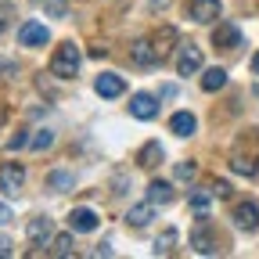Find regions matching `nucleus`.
I'll return each mask as SVG.
<instances>
[{
	"label": "nucleus",
	"instance_id": "f257e3e1",
	"mask_svg": "<svg viewBox=\"0 0 259 259\" xmlns=\"http://www.w3.org/2000/svg\"><path fill=\"white\" fill-rule=\"evenodd\" d=\"M79 61H83V54H79V47H76L72 40L58 44L54 54H51V76H58V79H76Z\"/></svg>",
	"mask_w": 259,
	"mask_h": 259
},
{
	"label": "nucleus",
	"instance_id": "f03ea898",
	"mask_svg": "<svg viewBox=\"0 0 259 259\" xmlns=\"http://www.w3.org/2000/svg\"><path fill=\"white\" fill-rule=\"evenodd\" d=\"M22 184H25V169L18 162H4V166H0V191H4L8 198H18Z\"/></svg>",
	"mask_w": 259,
	"mask_h": 259
},
{
	"label": "nucleus",
	"instance_id": "7ed1b4c3",
	"mask_svg": "<svg viewBox=\"0 0 259 259\" xmlns=\"http://www.w3.org/2000/svg\"><path fill=\"white\" fill-rule=\"evenodd\" d=\"M47 40H51V32H47L44 22H25V25L18 29V44H22V47H44Z\"/></svg>",
	"mask_w": 259,
	"mask_h": 259
},
{
	"label": "nucleus",
	"instance_id": "20e7f679",
	"mask_svg": "<svg viewBox=\"0 0 259 259\" xmlns=\"http://www.w3.org/2000/svg\"><path fill=\"white\" fill-rule=\"evenodd\" d=\"M202 65H205L202 61V51L191 44V47H184L177 54V76H194V72H202Z\"/></svg>",
	"mask_w": 259,
	"mask_h": 259
},
{
	"label": "nucleus",
	"instance_id": "39448f33",
	"mask_svg": "<svg viewBox=\"0 0 259 259\" xmlns=\"http://www.w3.org/2000/svg\"><path fill=\"white\" fill-rule=\"evenodd\" d=\"M187 15H191L194 22L209 25V22L220 18V0H191V4H187Z\"/></svg>",
	"mask_w": 259,
	"mask_h": 259
},
{
	"label": "nucleus",
	"instance_id": "423d86ee",
	"mask_svg": "<svg viewBox=\"0 0 259 259\" xmlns=\"http://www.w3.org/2000/svg\"><path fill=\"white\" fill-rule=\"evenodd\" d=\"M191 248L202 252V255H212V252H216V241H212V234H209V220H205V216H202L198 227L191 231Z\"/></svg>",
	"mask_w": 259,
	"mask_h": 259
},
{
	"label": "nucleus",
	"instance_id": "0eeeda50",
	"mask_svg": "<svg viewBox=\"0 0 259 259\" xmlns=\"http://www.w3.org/2000/svg\"><path fill=\"white\" fill-rule=\"evenodd\" d=\"M234 227H238V231H255V227H259V205L255 202L234 205Z\"/></svg>",
	"mask_w": 259,
	"mask_h": 259
},
{
	"label": "nucleus",
	"instance_id": "6e6552de",
	"mask_svg": "<svg viewBox=\"0 0 259 259\" xmlns=\"http://www.w3.org/2000/svg\"><path fill=\"white\" fill-rule=\"evenodd\" d=\"M130 58H134V65H141V69H151L155 61H162L158 51H155V44H151V36L148 40H137L134 51H130Z\"/></svg>",
	"mask_w": 259,
	"mask_h": 259
},
{
	"label": "nucleus",
	"instance_id": "1a4fd4ad",
	"mask_svg": "<svg viewBox=\"0 0 259 259\" xmlns=\"http://www.w3.org/2000/svg\"><path fill=\"white\" fill-rule=\"evenodd\" d=\"M94 90L101 94V97H119L122 90H126V83H122V76H115V72H101L94 79Z\"/></svg>",
	"mask_w": 259,
	"mask_h": 259
},
{
	"label": "nucleus",
	"instance_id": "9d476101",
	"mask_svg": "<svg viewBox=\"0 0 259 259\" xmlns=\"http://www.w3.org/2000/svg\"><path fill=\"white\" fill-rule=\"evenodd\" d=\"M151 44H155L158 58H166V54L177 47V29H173V25H162V29H155V32H151Z\"/></svg>",
	"mask_w": 259,
	"mask_h": 259
},
{
	"label": "nucleus",
	"instance_id": "9b49d317",
	"mask_svg": "<svg viewBox=\"0 0 259 259\" xmlns=\"http://www.w3.org/2000/svg\"><path fill=\"white\" fill-rule=\"evenodd\" d=\"M130 112H134V119H155L158 105H155V97L151 94H134V101H130Z\"/></svg>",
	"mask_w": 259,
	"mask_h": 259
},
{
	"label": "nucleus",
	"instance_id": "f8f14e48",
	"mask_svg": "<svg viewBox=\"0 0 259 259\" xmlns=\"http://www.w3.org/2000/svg\"><path fill=\"white\" fill-rule=\"evenodd\" d=\"M69 227L76 234H90V231H97V216L90 209H72L69 212Z\"/></svg>",
	"mask_w": 259,
	"mask_h": 259
},
{
	"label": "nucleus",
	"instance_id": "ddd939ff",
	"mask_svg": "<svg viewBox=\"0 0 259 259\" xmlns=\"http://www.w3.org/2000/svg\"><path fill=\"white\" fill-rule=\"evenodd\" d=\"M169 130H173L177 137H191L194 130H198V119H194L191 112H177V115L169 119Z\"/></svg>",
	"mask_w": 259,
	"mask_h": 259
},
{
	"label": "nucleus",
	"instance_id": "4468645a",
	"mask_svg": "<svg viewBox=\"0 0 259 259\" xmlns=\"http://www.w3.org/2000/svg\"><path fill=\"white\" fill-rule=\"evenodd\" d=\"M148 202H155V205H169V202H173V184H166V180H151V184H148Z\"/></svg>",
	"mask_w": 259,
	"mask_h": 259
},
{
	"label": "nucleus",
	"instance_id": "2eb2a0df",
	"mask_svg": "<svg viewBox=\"0 0 259 259\" xmlns=\"http://www.w3.org/2000/svg\"><path fill=\"white\" fill-rule=\"evenodd\" d=\"M212 44H216V47H241V32H238L234 25L223 22V25L212 32Z\"/></svg>",
	"mask_w": 259,
	"mask_h": 259
},
{
	"label": "nucleus",
	"instance_id": "dca6fc26",
	"mask_svg": "<svg viewBox=\"0 0 259 259\" xmlns=\"http://www.w3.org/2000/svg\"><path fill=\"white\" fill-rule=\"evenodd\" d=\"M51 231H54V227H51V220H47V216H36V220H29V223H25L29 241H47V238H51Z\"/></svg>",
	"mask_w": 259,
	"mask_h": 259
},
{
	"label": "nucleus",
	"instance_id": "f3484780",
	"mask_svg": "<svg viewBox=\"0 0 259 259\" xmlns=\"http://www.w3.org/2000/svg\"><path fill=\"white\" fill-rule=\"evenodd\" d=\"M151 216H155V202H144V205H134V209H130L126 223L141 231V227H148V223H151Z\"/></svg>",
	"mask_w": 259,
	"mask_h": 259
},
{
	"label": "nucleus",
	"instance_id": "a211bd4d",
	"mask_svg": "<svg viewBox=\"0 0 259 259\" xmlns=\"http://www.w3.org/2000/svg\"><path fill=\"white\" fill-rule=\"evenodd\" d=\"M158 162H162V144H158V141L144 144V148H141V155H137V166L151 169V166H158Z\"/></svg>",
	"mask_w": 259,
	"mask_h": 259
},
{
	"label": "nucleus",
	"instance_id": "6ab92c4d",
	"mask_svg": "<svg viewBox=\"0 0 259 259\" xmlns=\"http://www.w3.org/2000/svg\"><path fill=\"white\" fill-rule=\"evenodd\" d=\"M227 87V69H220V65H216V69H205V76H202V90H223Z\"/></svg>",
	"mask_w": 259,
	"mask_h": 259
},
{
	"label": "nucleus",
	"instance_id": "aec40b11",
	"mask_svg": "<svg viewBox=\"0 0 259 259\" xmlns=\"http://www.w3.org/2000/svg\"><path fill=\"white\" fill-rule=\"evenodd\" d=\"M76 248H72V234H58L54 241H51V255H58V259H65V255H72Z\"/></svg>",
	"mask_w": 259,
	"mask_h": 259
},
{
	"label": "nucleus",
	"instance_id": "412c9836",
	"mask_svg": "<svg viewBox=\"0 0 259 259\" xmlns=\"http://www.w3.org/2000/svg\"><path fill=\"white\" fill-rule=\"evenodd\" d=\"M231 166H234V173H245V177H255V173H259L255 158H245V155H234V158H231Z\"/></svg>",
	"mask_w": 259,
	"mask_h": 259
},
{
	"label": "nucleus",
	"instance_id": "4be33fe9",
	"mask_svg": "<svg viewBox=\"0 0 259 259\" xmlns=\"http://www.w3.org/2000/svg\"><path fill=\"white\" fill-rule=\"evenodd\" d=\"M209 198H212V194H205V191H191V209L198 216H205L209 212Z\"/></svg>",
	"mask_w": 259,
	"mask_h": 259
},
{
	"label": "nucleus",
	"instance_id": "5701e85b",
	"mask_svg": "<svg viewBox=\"0 0 259 259\" xmlns=\"http://www.w3.org/2000/svg\"><path fill=\"white\" fill-rule=\"evenodd\" d=\"M173 245H177V231H166L158 241H155V252L162 255V252H173Z\"/></svg>",
	"mask_w": 259,
	"mask_h": 259
},
{
	"label": "nucleus",
	"instance_id": "b1692460",
	"mask_svg": "<svg viewBox=\"0 0 259 259\" xmlns=\"http://www.w3.org/2000/svg\"><path fill=\"white\" fill-rule=\"evenodd\" d=\"M51 144H54V134H51V130H40V134L32 137V148H36V151H47Z\"/></svg>",
	"mask_w": 259,
	"mask_h": 259
},
{
	"label": "nucleus",
	"instance_id": "393cba45",
	"mask_svg": "<svg viewBox=\"0 0 259 259\" xmlns=\"http://www.w3.org/2000/svg\"><path fill=\"white\" fill-rule=\"evenodd\" d=\"M47 187L65 191V187H72V177H69V173H51V177H47Z\"/></svg>",
	"mask_w": 259,
	"mask_h": 259
},
{
	"label": "nucleus",
	"instance_id": "a878e982",
	"mask_svg": "<svg viewBox=\"0 0 259 259\" xmlns=\"http://www.w3.org/2000/svg\"><path fill=\"white\" fill-rule=\"evenodd\" d=\"M194 173H198L194 162H180V166H177V177H180V180H194Z\"/></svg>",
	"mask_w": 259,
	"mask_h": 259
},
{
	"label": "nucleus",
	"instance_id": "bb28decb",
	"mask_svg": "<svg viewBox=\"0 0 259 259\" xmlns=\"http://www.w3.org/2000/svg\"><path fill=\"white\" fill-rule=\"evenodd\" d=\"M212 198H231V184H227V180H216V184H212Z\"/></svg>",
	"mask_w": 259,
	"mask_h": 259
},
{
	"label": "nucleus",
	"instance_id": "cd10ccee",
	"mask_svg": "<svg viewBox=\"0 0 259 259\" xmlns=\"http://www.w3.org/2000/svg\"><path fill=\"white\" fill-rule=\"evenodd\" d=\"M29 144V137H25V130H18V134L8 141V151H18V148H25Z\"/></svg>",
	"mask_w": 259,
	"mask_h": 259
},
{
	"label": "nucleus",
	"instance_id": "c85d7f7f",
	"mask_svg": "<svg viewBox=\"0 0 259 259\" xmlns=\"http://www.w3.org/2000/svg\"><path fill=\"white\" fill-rule=\"evenodd\" d=\"M11 76H18L15 61H4V58H0V79H11Z\"/></svg>",
	"mask_w": 259,
	"mask_h": 259
},
{
	"label": "nucleus",
	"instance_id": "c756f323",
	"mask_svg": "<svg viewBox=\"0 0 259 259\" xmlns=\"http://www.w3.org/2000/svg\"><path fill=\"white\" fill-rule=\"evenodd\" d=\"M47 8H51V15H58V18H61V15H65V0H51Z\"/></svg>",
	"mask_w": 259,
	"mask_h": 259
},
{
	"label": "nucleus",
	"instance_id": "7c9ffc66",
	"mask_svg": "<svg viewBox=\"0 0 259 259\" xmlns=\"http://www.w3.org/2000/svg\"><path fill=\"white\" fill-rule=\"evenodd\" d=\"M8 220H11V209H8V205H4V202H0V227H4V223H8Z\"/></svg>",
	"mask_w": 259,
	"mask_h": 259
},
{
	"label": "nucleus",
	"instance_id": "2f4dec72",
	"mask_svg": "<svg viewBox=\"0 0 259 259\" xmlns=\"http://www.w3.org/2000/svg\"><path fill=\"white\" fill-rule=\"evenodd\" d=\"M0 255H11V241L8 238H0Z\"/></svg>",
	"mask_w": 259,
	"mask_h": 259
},
{
	"label": "nucleus",
	"instance_id": "473e14b6",
	"mask_svg": "<svg viewBox=\"0 0 259 259\" xmlns=\"http://www.w3.org/2000/svg\"><path fill=\"white\" fill-rule=\"evenodd\" d=\"M252 72H255V76H259V54H255V58H252Z\"/></svg>",
	"mask_w": 259,
	"mask_h": 259
},
{
	"label": "nucleus",
	"instance_id": "72a5a7b5",
	"mask_svg": "<svg viewBox=\"0 0 259 259\" xmlns=\"http://www.w3.org/2000/svg\"><path fill=\"white\" fill-rule=\"evenodd\" d=\"M4 119H8V112H4V108H0V122H4Z\"/></svg>",
	"mask_w": 259,
	"mask_h": 259
},
{
	"label": "nucleus",
	"instance_id": "f704fd0d",
	"mask_svg": "<svg viewBox=\"0 0 259 259\" xmlns=\"http://www.w3.org/2000/svg\"><path fill=\"white\" fill-rule=\"evenodd\" d=\"M0 29H4V18H0Z\"/></svg>",
	"mask_w": 259,
	"mask_h": 259
},
{
	"label": "nucleus",
	"instance_id": "c9c22d12",
	"mask_svg": "<svg viewBox=\"0 0 259 259\" xmlns=\"http://www.w3.org/2000/svg\"><path fill=\"white\" fill-rule=\"evenodd\" d=\"M255 134H259V130H255ZM255 162H259V155H255Z\"/></svg>",
	"mask_w": 259,
	"mask_h": 259
}]
</instances>
